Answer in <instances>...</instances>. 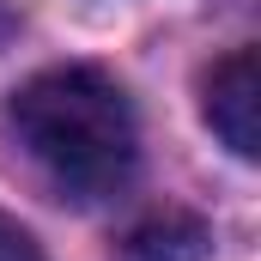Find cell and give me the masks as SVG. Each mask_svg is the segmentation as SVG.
Masks as SVG:
<instances>
[{"label": "cell", "mask_w": 261, "mask_h": 261, "mask_svg": "<svg viewBox=\"0 0 261 261\" xmlns=\"http://www.w3.org/2000/svg\"><path fill=\"white\" fill-rule=\"evenodd\" d=\"M206 255H213V231L200 213H182V206L146 213L116 243V261H206Z\"/></svg>", "instance_id": "cell-3"}, {"label": "cell", "mask_w": 261, "mask_h": 261, "mask_svg": "<svg viewBox=\"0 0 261 261\" xmlns=\"http://www.w3.org/2000/svg\"><path fill=\"white\" fill-rule=\"evenodd\" d=\"M200 116L219 134V146H231L237 158H255L261 152V55L255 49H231L206 73Z\"/></svg>", "instance_id": "cell-2"}, {"label": "cell", "mask_w": 261, "mask_h": 261, "mask_svg": "<svg viewBox=\"0 0 261 261\" xmlns=\"http://www.w3.org/2000/svg\"><path fill=\"white\" fill-rule=\"evenodd\" d=\"M0 261H43V243H37L12 213H0Z\"/></svg>", "instance_id": "cell-4"}, {"label": "cell", "mask_w": 261, "mask_h": 261, "mask_svg": "<svg viewBox=\"0 0 261 261\" xmlns=\"http://www.w3.org/2000/svg\"><path fill=\"white\" fill-rule=\"evenodd\" d=\"M12 128L24 152L61 182L67 195L97 200L134 176L140 128L122 85L97 67H49L12 91Z\"/></svg>", "instance_id": "cell-1"}]
</instances>
